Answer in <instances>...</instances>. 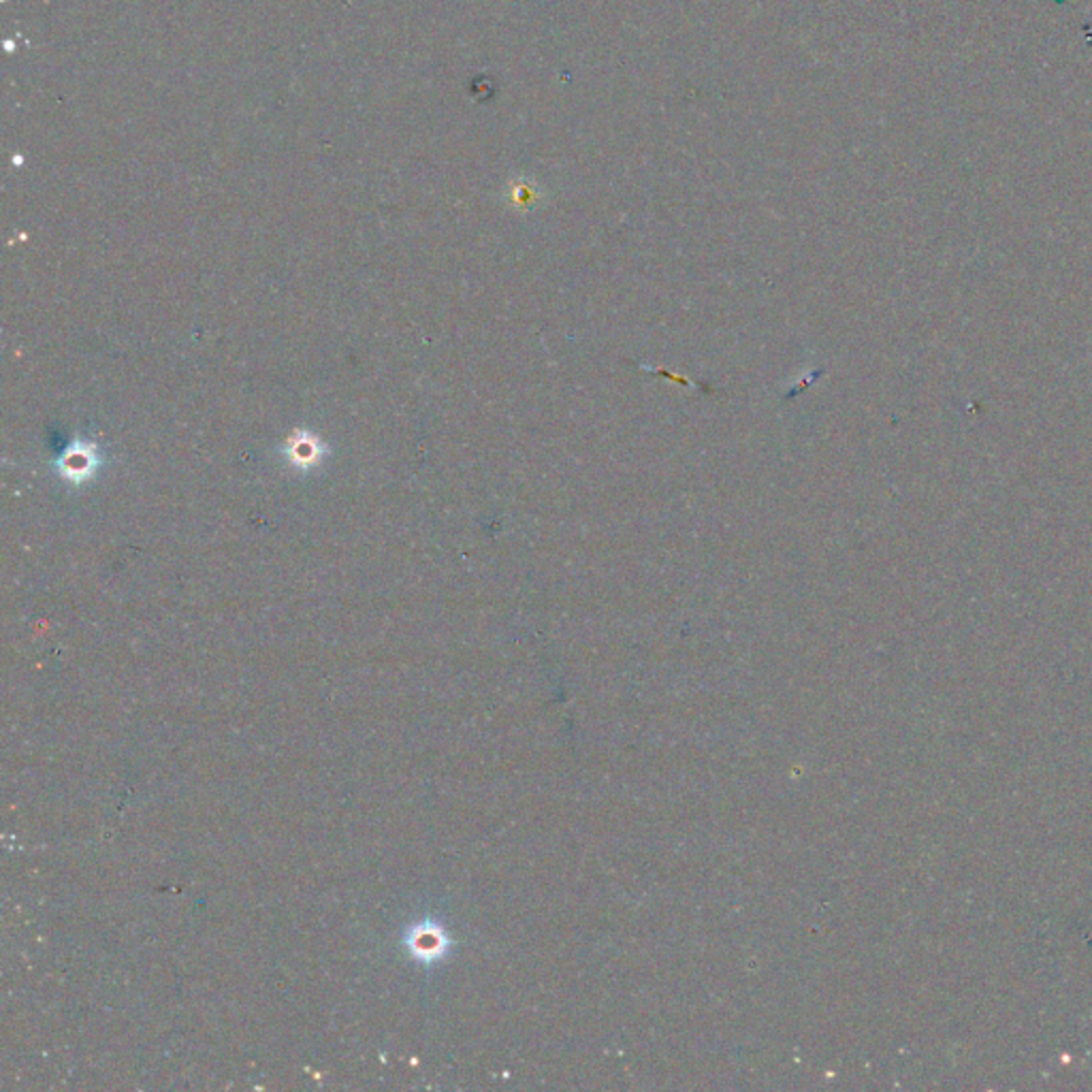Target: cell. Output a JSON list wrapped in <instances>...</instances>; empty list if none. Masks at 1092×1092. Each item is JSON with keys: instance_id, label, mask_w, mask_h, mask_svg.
I'll list each match as a JSON object with an SVG mask.
<instances>
[{"instance_id": "1", "label": "cell", "mask_w": 1092, "mask_h": 1092, "mask_svg": "<svg viewBox=\"0 0 1092 1092\" xmlns=\"http://www.w3.org/2000/svg\"><path fill=\"white\" fill-rule=\"evenodd\" d=\"M94 467H96V455L84 444H78L75 449L66 451V455L60 461V472L71 483H84L94 472Z\"/></svg>"}, {"instance_id": "2", "label": "cell", "mask_w": 1092, "mask_h": 1092, "mask_svg": "<svg viewBox=\"0 0 1092 1092\" xmlns=\"http://www.w3.org/2000/svg\"><path fill=\"white\" fill-rule=\"evenodd\" d=\"M288 455H290V460H292L295 465L312 467L320 460V446H318L317 440L310 433H303V435H299V437L292 440Z\"/></svg>"}]
</instances>
